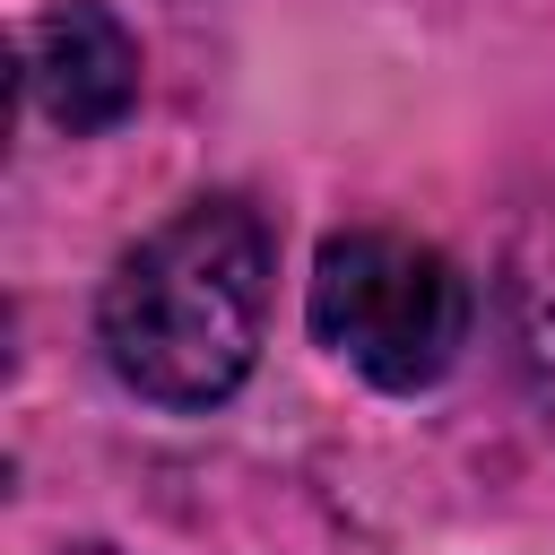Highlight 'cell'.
<instances>
[{
  "mask_svg": "<svg viewBox=\"0 0 555 555\" xmlns=\"http://www.w3.org/2000/svg\"><path fill=\"white\" fill-rule=\"evenodd\" d=\"M269 321V225L243 199H199L156 225L104 286V364L156 408L225 399Z\"/></svg>",
  "mask_w": 555,
  "mask_h": 555,
  "instance_id": "6da1fadb",
  "label": "cell"
},
{
  "mask_svg": "<svg viewBox=\"0 0 555 555\" xmlns=\"http://www.w3.org/2000/svg\"><path fill=\"white\" fill-rule=\"evenodd\" d=\"M312 330L382 390H425L468 338V278L408 234H338L312 269Z\"/></svg>",
  "mask_w": 555,
  "mask_h": 555,
  "instance_id": "7a4b0ae2",
  "label": "cell"
},
{
  "mask_svg": "<svg viewBox=\"0 0 555 555\" xmlns=\"http://www.w3.org/2000/svg\"><path fill=\"white\" fill-rule=\"evenodd\" d=\"M139 95V43L104 0H61L35 26V104L61 130H113Z\"/></svg>",
  "mask_w": 555,
  "mask_h": 555,
  "instance_id": "3957f363",
  "label": "cell"
},
{
  "mask_svg": "<svg viewBox=\"0 0 555 555\" xmlns=\"http://www.w3.org/2000/svg\"><path fill=\"white\" fill-rule=\"evenodd\" d=\"M529 364H538V390H546V408H555V312L538 321V347H529Z\"/></svg>",
  "mask_w": 555,
  "mask_h": 555,
  "instance_id": "277c9868",
  "label": "cell"
},
{
  "mask_svg": "<svg viewBox=\"0 0 555 555\" xmlns=\"http://www.w3.org/2000/svg\"><path fill=\"white\" fill-rule=\"evenodd\" d=\"M69 555H113V546H69Z\"/></svg>",
  "mask_w": 555,
  "mask_h": 555,
  "instance_id": "5b68a950",
  "label": "cell"
}]
</instances>
